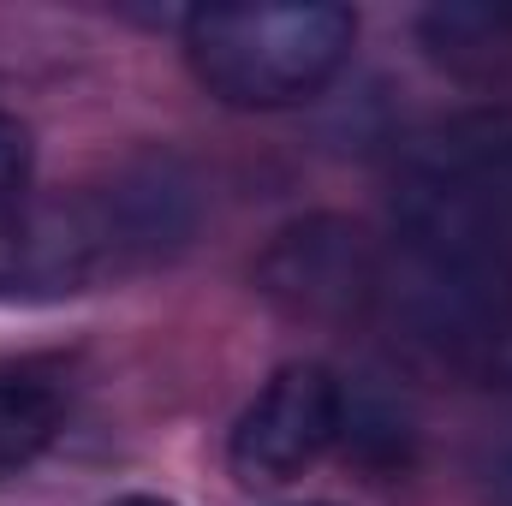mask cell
Returning <instances> with one entry per match:
<instances>
[{"instance_id": "6da1fadb", "label": "cell", "mask_w": 512, "mask_h": 506, "mask_svg": "<svg viewBox=\"0 0 512 506\" xmlns=\"http://www.w3.org/2000/svg\"><path fill=\"white\" fill-rule=\"evenodd\" d=\"M382 292L435 364L512 387V251L423 179L399 191Z\"/></svg>"}, {"instance_id": "7a4b0ae2", "label": "cell", "mask_w": 512, "mask_h": 506, "mask_svg": "<svg viewBox=\"0 0 512 506\" xmlns=\"http://www.w3.org/2000/svg\"><path fill=\"white\" fill-rule=\"evenodd\" d=\"M358 42V18L334 0H233L185 18V60L227 108H298L322 96Z\"/></svg>"}, {"instance_id": "3957f363", "label": "cell", "mask_w": 512, "mask_h": 506, "mask_svg": "<svg viewBox=\"0 0 512 506\" xmlns=\"http://www.w3.org/2000/svg\"><path fill=\"white\" fill-rule=\"evenodd\" d=\"M143 262L120 197L72 203V209H6L0 215V304L72 298L96 280Z\"/></svg>"}, {"instance_id": "277c9868", "label": "cell", "mask_w": 512, "mask_h": 506, "mask_svg": "<svg viewBox=\"0 0 512 506\" xmlns=\"http://www.w3.org/2000/svg\"><path fill=\"white\" fill-rule=\"evenodd\" d=\"M346 429V387L328 364H286L245 405L227 441V465L245 489H280L304 477Z\"/></svg>"}, {"instance_id": "5b68a950", "label": "cell", "mask_w": 512, "mask_h": 506, "mask_svg": "<svg viewBox=\"0 0 512 506\" xmlns=\"http://www.w3.org/2000/svg\"><path fill=\"white\" fill-rule=\"evenodd\" d=\"M453 197L483 233H495L512 251V102L453 114L411 149V173Z\"/></svg>"}, {"instance_id": "8992f818", "label": "cell", "mask_w": 512, "mask_h": 506, "mask_svg": "<svg viewBox=\"0 0 512 506\" xmlns=\"http://www.w3.org/2000/svg\"><path fill=\"white\" fill-rule=\"evenodd\" d=\"M262 286L286 310L340 316L364 292L382 286V262L364 245L358 227H346V221H304V227L280 233L274 251L262 256Z\"/></svg>"}, {"instance_id": "52a82bcc", "label": "cell", "mask_w": 512, "mask_h": 506, "mask_svg": "<svg viewBox=\"0 0 512 506\" xmlns=\"http://www.w3.org/2000/svg\"><path fill=\"white\" fill-rule=\"evenodd\" d=\"M60 435V399L42 381H0V477L24 471Z\"/></svg>"}, {"instance_id": "ba28073f", "label": "cell", "mask_w": 512, "mask_h": 506, "mask_svg": "<svg viewBox=\"0 0 512 506\" xmlns=\"http://www.w3.org/2000/svg\"><path fill=\"white\" fill-rule=\"evenodd\" d=\"M24 185H30V131L12 114H0V215L24 203Z\"/></svg>"}, {"instance_id": "9c48e42d", "label": "cell", "mask_w": 512, "mask_h": 506, "mask_svg": "<svg viewBox=\"0 0 512 506\" xmlns=\"http://www.w3.org/2000/svg\"><path fill=\"white\" fill-rule=\"evenodd\" d=\"M489 495H495V506H512V435H501L495 447H489Z\"/></svg>"}, {"instance_id": "30bf717a", "label": "cell", "mask_w": 512, "mask_h": 506, "mask_svg": "<svg viewBox=\"0 0 512 506\" xmlns=\"http://www.w3.org/2000/svg\"><path fill=\"white\" fill-rule=\"evenodd\" d=\"M114 506H173V501H161V495H126V501H114Z\"/></svg>"}]
</instances>
